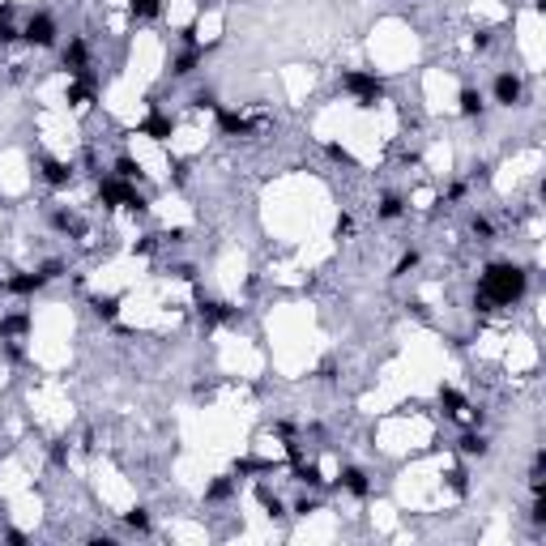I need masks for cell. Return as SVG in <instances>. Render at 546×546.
I'll use <instances>...</instances> for the list:
<instances>
[{
	"label": "cell",
	"mask_w": 546,
	"mask_h": 546,
	"mask_svg": "<svg viewBox=\"0 0 546 546\" xmlns=\"http://www.w3.org/2000/svg\"><path fill=\"white\" fill-rule=\"evenodd\" d=\"M129 9H133V17H141V21H154V17L162 13V0H129Z\"/></svg>",
	"instance_id": "ffe728a7"
},
{
	"label": "cell",
	"mask_w": 546,
	"mask_h": 546,
	"mask_svg": "<svg viewBox=\"0 0 546 546\" xmlns=\"http://www.w3.org/2000/svg\"><path fill=\"white\" fill-rule=\"evenodd\" d=\"M350 231H355V218H350V214H341V218H337V239H341V235H350Z\"/></svg>",
	"instance_id": "d6a6232c"
},
{
	"label": "cell",
	"mask_w": 546,
	"mask_h": 546,
	"mask_svg": "<svg viewBox=\"0 0 546 546\" xmlns=\"http://www.w3.org/2000/svg\"><path fill=\"white\" fill-rule=\"evenodd\" d=\"M495 103L500 107H516L520 103V77L516 73H500V77H495Z\"/></svg>",
	"instance_id": "8992f818"
},
{
	"label": "cell",
	"mask_w": 546,
	"mask_h": 546,
	"mask_svg": "<svg viewBox=\"0 0 546 546\" xmlns=\"http://www.w3.org/2000/svg\"><path fill=\"white\" fill-rule=\"evenodd\" d=\"M115 176H120V180H129V184H133V180H141V167H137L133 158H120V162H115Z\"/></svg>",
	"instance_id": "cb8c5ba5"
},
{
	"label": "cell",
	"mask_w": 546,
	"mask_h": 546,
	"mask_svg": "<svg viewBox=\"0 0 546 546\" xmlns=\"http://www.w3.org/2000/svg\"><path fill=\"white\" fill-rule=\"evenodd\" d=\"M457 449H461L465 457H487V440H482V431H465Z\"/></svg>",
	"instance_id": "ac0fdd59"
},
{
	"label": "cell",
	"mask_w": 546,
	"mask_h": 546,
	"mask_svg": "<svg viewBox=\"0 0 546 546\" xmlns=\"http://www.w3.org/2000/svg\"><path fill=\"white\" fill-rule=\"evenodd\" d=\"M196 312H201V320H209V325H227V320H235V308L227 303H218V299H196Z\"/></svg>",
	"instance_id": "ba28073f"
},
{
	"label": "cell",
	"mask_w": 546,
	"mask_h": 546,
	"mask_svg": "<svg viewBox=\"0 0 546 546\" xmlns=\"http://www.w3.org/2000/svg\"><path fill=\"white\" fill-rule=\"evenodd\" d=\"M482 111H487V103H482V94L465 86V90H461V115H465V120H482Z\"/></svg>",
	"instance_id": "5bb4252c"
},
{
	"label": "cell",
	"mask_w": 546,
	"mask_h": 546,
	"mask_svg": "<svg viewBox=\"0 0 546 546\" xmlns=\"http://www.w3.org/2000/svg\"><path fill=\"white\" fill-rule=\"evenodd\" d=\"M124 520H129V529H137V534H145V529H150V512H145V508H133V512L124 516Z\"/></svg>",
	"instance_id": "484cf974"
},
{
	"label": "cell",
	"mask_w": 546,
	"mask_h": 546,
	"mask_svg": "<svg viewBox=\"0 0 546 546\" xmlns=\"http://www.w3.org/2000/svg\"><path fill=\"white\" fill-rule=\"evenodd\" d=\"M294 461V478L299 482H308V487H320L325 478H320V465H312V461H303V457H290Z\"/></svg>",
	"instance_id": "2e32d148"
},
{
	"label": "cell",
	"mask_w": 546,
	"mask_h": 546,
	"mask_svg": "<svg viewBox=\"0 0 546 546\" xmlns=\"http://www.w3.org/2000/svg\"><path fill=\"white\" fill-rule=\"evenodd\" d=\"M218 124H222L227 137H247L252 133V120H243L239 111H227V107H218Z\"/></svg>",
	"instance_id": "8fae6325"
},
{
	"label": "cell",
	"mask_w": 546,
	"mask_h": 546,
	"mask_svg": "<svg viewBox=\"0 0 546 546\" xmlns=\"http://www.w3.org/2000/svg\"><path fill=\"white\" fill-rule=\"evenodd\" d=\"M525 286H529V273L520 269V265H508V261L487 265L482 282H478V308L482 312H491V308H512L520 294H525Z\"/></svg>",
	"instance_id": "6da1fadb"
},
{
	"label": "cell",
	"mask_w": 546,
	"mask_h": 546,
	"mask_svg": "<svg viewBox=\"0 0 546 546\" xmlns=\"http://www.w3.org/2000/svg\"><path fill=\"white\" fill-rule=\"evenodd\" d=\"M256 500L265 504V512H269V516H282V512H286V504H282V500H278V495H273L269 487H256Z\"/></svg>",
	"instance_id": "7402d4cb"
},
{
	"label": "cell",
	"mask_w": 546,
	"mask_h": 546,
	"mask_svg": "<svg viewBox=\"0 0 546 546\" xmlns=\"http://www.w3.org/2000/svg\"><path fill=\"white\" fill-rule=\"evenodd\" d=\"M98 196H103V205H107V209H115V205L133 209V214H141V209H145V196H141L129 180H120V176L98 180Z\"/></svg>",
	"instance_id": "3957f363"
},
{
	"label": "cell",
	"mask_w": 546,
	"mask_h": 546,
	"mask_svg": "<svg viewBox=\"0 0 546 546\" xmlns=\"http://www.w3.org/2000/svg\"><path fill=\"white\" fill-rule=\"evenodd\" d=\"M68 103H73V107H86V103H90V82L68 86Z\"/></svg>",
	"instance_id": "d4e9b609"
},
{
	"label": "cell",
	"mask_w": 546,
	"mask_h": 546,
	"mask_svg": "<svg viewBox=\"0 0 546 546\" xmlns=\"http://www.w3.org/2000/svg\"><path fill=\"white\" fill-rule=\"evenodd\" d=\"M261 469H269V461H252V457L235 461V474H239V478H243V474H261Z\"/></svg>",
	"instance_id": "4316f807"
},
{
	"label": "cell",
	"mask_w": 546,
	"mask_h": 546,
	"mask_svg": "<svg viewBox=\"0 0 546 546\" xmlns=\"http://www.w3.org/2000/svg\"><path fill=\"white\" fill-rule=\"evenodd\" d=\"M474 235H478V239H491V235H495V227H491L487 218H474Z\"/></svg>",
	"instance_id": "1f68e13d"
},
{
	"label": "cell",
	"mask_w": 546,
	"mask_h": 546,
	"mask_svg": "<svg viewBox=\"0 0 546 546\" xmlns=\"http://www.w3.org/2000/svg\"><path fill=\"white\" fill-rule=\"evenodd\" d=\"M90 308H94L98 320H115V316H120V294H94Z\"/></svg>",
	"instance_id": "9a60e30c"
},
{
	"label": "cell",
	"mask_w": 546,
	"mask_h": 546,
	"mask_svg": "<svg viewBox=\"0 0 546 546\" xmlns=\"http://www.w3.org/2000/svg\"><path fill=\"white\" fill-rule=\"evenodd\" d=\"M192 103L201 107V111H218V94H214V90H201V94L192 98Z\"/></svg>",
	"instance_id": "f1b7e54d"
},
{
	"label": "cell",
	"mask_w": 546,
	"mask_h": 546,
	"mask_svg": "<svg viewBox=\"0 0 546 546\" xmlns=\"http://www.w3.org/2000/svg\"><path fill=\"white\" fill-rule=\"evenodd\" d=\"M341 86H346V94H350L359 107H376L384 98V82L376 77V73H363V68L341 73Z\"/></svg>",
	"instance_id": "7a4b0ae2"
},
{
	"label": "cell",
	"mask_w": 546,
	"mask_h": 546,
	"mask_svg": "<svg viewBox=\"0 0 546 546\" xmlns=\"http://www.w3.org/2000/svg\"><path fill=\"white\" fill-rule=\"evenodd\" d=\"M21 39H26L30 47H56V21L47 13H35L26 21V30H21Z\"/></svg>",
	"instance_id": "277c9868"
},
{
	"label": "cell",
	"mask_w": 546,
	"mask_h": 546,
	"mask_svg": "<svg viewBox=\"0 0 546 546\" xmlns=\"http://www.w3.org/2000/svg\"><path fill=\"white\" fill-rule=\"evenodd\" d=\"M43 180L52 188H68L73 184V162H60V158H43Z\"/></svg>",
	"instance_id": "52a82bcc"
},
{
	"label": "cell",
	"mask_w": 546,
	"mask_h": 546,
	"mask_svg": "<svg viewBox=\"0 0 546 546\" xmlns=\"http://www.w3.org/2000/svg\"><path fill=\"white\" fill-rule=\"evenodd\" d=\"M341 487L346 491H350L355 495V500H367V495H371V482H367V474H363V469H341Z\"/></svg>",
	"instance_id": "7c38bea8"
},
{
	"label": "cell",
	"mask_w": 546,
	"mask_h": 546,
	"mask_svg": "<svg viewBox=\"0 0 546 546\" xmlns=\"http://www.w3.org/2000/svg\"><path fill=\"white\" fill-rule=\"evenodd\" d=\"M43 278H47V282L60 278V261H47V265H43Z\"/></svg>",
	"instance_id": "d590c367"
},
{
	"label": "cell",
	"mask_w": 546,
	"mask_h": 546,
	"mask_svg": "<svg viewBox=\"0 0 546 546\" xmlns=\"http://www.w3.org/2000/svg\"><path fill=\"white\" fill-rule=\"evenodd\" d=\"M449 487H453L457 495H465V491H469V478H465V469H449Z\"/></svg>",
	"instance_id": "83f0119b"
},
{
	"label": "cell",
	"mask_w": 546,
	"mask_h": 546,
	"mask_svg": "<svg viewBox=\"0 0 546 546\" xmlns=\"http://www.w3.org/2000/svg\"><path fill=\"white\" fill-rule=\"evenodd\" d=\"M86 60H90V52H86V39H73V43L64 47V68L73 73V77H86Z\"/></svg>",
	"instance_id": "9c48e42d"
},
{
	"label": "cell",
	"mask_w": 546,
	"mask_h": 546,
	"mask_svg": "<svg viewBox=\"0 0 546 546\" xmlns=\"http://www.w3.org/2000/svg\"><path fill=\"white\" fill-rule=\"evenodd\" d=\"M13 39H21V30H17V26H9V21L0 17V43H13Z\"/></svg>",
	"instance_id": "f546056e"
},
{
	"label": "cell",
	"mask_w": 546,
	"mask_h": 546,
	"mask_svg": "<svg viewBox=\"0 0 546 546\" xmlns=\"http://www.w3.org/2000/svg\"><path fill=\"white\" fill-rule=\"evenodd\" d=\"M402 214H406V201H402V196H393V192H388L384 201H380V218H388V222H393V218H402Z\"/></svg>",
	"instance_id": "603a6c76"
},
{
	"label": "cell",
	"mask_w": 546,
	"mask_h": 546,
	"mask_svg": "<svg viewBox=\"0 0 546 546\" xmlns=\"http://www.w3.org/2000/svg\"><path fill=\"white\" fill-rule=\"evenodd\" d=\"M231 495H235V478H218V482L205 491V500H209V504H222V500H231Z\"/></svg>",
	"instance_id": "44dd1931"
},
{
	"label": "cell",
	"mask_w": 546,
	"mask_h": 546,
	"mask_svg": "<svg viewBox=\"0 0 546 546\" xmlns=\"http://www.w3.org/2000/svg\"><path fill=\"white\" fill-rule=\"evenodd\" d=\"M176 278H184V282H192V278H196V269H192V265H180V269H176Z\"/></svg>",
	"instance_id": "f35d334b"
},
{
	"label": "cell",
	"mask_w": 546,
	"mask_h": 546,
	"mask_svg": "<svg viewBox=\"0 0 546 546\" xmlns=\"http://www.w3.org/2000/svg\"><path fill=\"white\" fill-rule=\"evenodd\" d=\"M440 406H444V414H449V418H457V414H465V397L457 388H440Z\"/></svg>",
	"instance_id": "d6986e66"
},
{
	"label": "cell",
	"mask_w": 546,
	"mask_h": 546,
	"mask_svg": "<svg viewBox=\"0 0 546 546\" xmlns=\"http://www.w3.org/2000/svg\"><path fill=\"white\" fill-rule=\"evenodd\" d=\"M196 64H201V47H184V52L171 60V73H176V77H192Z\"/></svg>",
	"instance_id": "4fadbf2b"
},
{
	"label": "cell",
	"mask_w": 546,
	"mask_h": 546,
	"mask_svg": "<svg viewBox=\"0 0 546 546\" xmlns=\"http://www.w3.org/2000/svg\"><path fill=\"white\" fill-rule=\"evenodd\" d=\"M414 265H418V252H406L402 261H397V273H410Z\"/></svg>",
	"instance_id": "836d02e7"
},
{
	"label": "cell",
	"mask_w": 546,
	"mask_h": 546,
	"mask_svg": "<svg viewBox=\"0 0 546 546\" xmlns=\"http://www.w3.org/2000/svg\"><path fill=\"white\" fill-rule=\"evenodd\" d=\"M5 286H9V294H35V290L47 286V278H43V269L39 273H13Z\"/></svg>",
	"instance_id": "30bf717a"
},
{
	"label": "cell",
	"mask_w": 546,
	"mask_h": 546,
	"mask_svg": "<svg viewBox=\"0 0 546 546\" xmlns=\"http://www.w3.org/2000/svg\"><path fill=\"white\" fill-rule=\"evenodd\" d=\"M534 520H538V525H546V500H542V495H538V504H534V512H529Z\"/></svg>",
	"instance_id": "e575fe53"
},
{
	"label": "cell",
	"mask_w": 546,
	"mask_h": 546,
	"mask_svg": "<svg viewBox=\"0 0 546 546\" xmlns=\"http://www.w3.org/2000/svg\"><path fill=\"white\" fill-rule=\"evenodd\" d=\"M52 461H56V465H64V461H68V449H64V444H56V449H52Z\"/></svg>",
	"instance_id": "8d00e7d4"
},
{
	"label": "cell",
	"mask_w": 546,
	"mask_h": 546,
	"mask_svg": "<svg viewBox=\"0 0 546 546\" xmlns=\"http://www.w3.org/2000/svg\"><path fill=\"white\" fill-rule=\"evenodd\" d=\"M21 333H30V316H5L0 320V337H21Z\"/></svg>",
	"instance_id": "e0dca14e"
},
{
	"label": "cell",
	"mask_w": 546,
	"mask_h": 546,
	"mask_svg": "<svg viewBox=\"0 0 546 546\" xmlns=\"http://www.w3.org/2000/svg\"><path fill=\"white\" fill-rule=\"evenodd\" d=\"M171 129H176V120L162 115V111H150V115H145V120L137 124V133H141V137H154V141H167V137H171Z\"/></svg>",
	"instance_id": "5b68a950"
},
{
	"label": "cell",
	"mask_w": 546,
	"mask_h": 546,
	"mask_svg": "<svg viewBox=\"0 0 546 546\" xmlns=\"http://www.w3.org/2000/svg\"><path fill=\"white\" fill-rule=\"evenodd\" d=\"M294 512H299V516H308V512H316V500H299V504H294Z\"/></svg>",
	"instance_id": "74e56055"
},
{
	"label": "cell",
	"mask_w": 546,
	"mask_h": 546,
	"mask_svg": "<svg viewBox=\"0 0 546 546\" xmlns=\"http://www.w3.org/2000/svg\"><path fill=\"white\" fill-rule=\"evenodd\" d=\"M329 158H333V162H341V167H355V158H350V154H346V150H341V145H329Z\"/></svg>",
	"instance_id": "4dcf8cb0"
}]
</instances>
